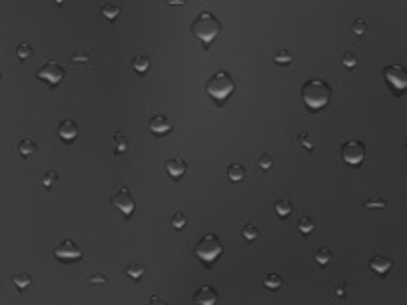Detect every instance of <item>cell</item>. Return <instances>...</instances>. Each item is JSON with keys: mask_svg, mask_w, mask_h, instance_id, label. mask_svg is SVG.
I'll use <instances>...</instances> for the list:
<instances>
[{"mask_svg": "<svg viewBox=\"0 0 407 305\" xmlns=\"http://www.w3.org/2000/svg\"><path fill=\"white\" fill-rule=\"evenodd\" d=\"M302 100L311 110L324 108L331 100V86L326 80H319V78L305 80L302 86Z\"/></svg>", "mask_w": 407, "mask_h": 305, "instance_id": "1", "label": "cell"}, {"mask_svg": "<svg viewBox=\"0 0 407 305\" xmlns=\"http://www.w3.org/2000/svg\"><path fill=\"white\" fill-rule=\"evenodd\" d=\"M190 30H192V34L204 42V44H210L220 32H222V22L220 18L214 14V12H200L192 24H190Z\"/></svg>", "mask_w": 407, "mask_h": 305, "instance_id": "2", "label": "cell"}, {"mask_svg": "<svg viewBox=\"0 0 407 305\" xmlns=\"http://www.w3.org/2000/svg\"><path fill=\"white\" fill-rule=\"evenodd\" d=\"M236 90V82L226 70L216 72L214 76H210V80L206 82V92L216 100V102H224L226 98L231 96V92Z\"/></svg>", "mask_w": 407, "mask_h": 305, "instance_id": "3", "label": "cell"}, {"mask_svg": "<svg viewBox=\"0 0 407 305\" xmlns=\"http://www.w3.org/2000/svg\"><path fill=\"white\" fill-rule=\"evenodd\" d=\"M194 252H196V257H198V259H202L204 263H208V265H210V263H214V261L222 255V252H224V243L220 241L218 235L206 233V235H204V237L196 243Z\"/></svg>", "mask_w": 407, "mask_h": 305, "instance_id": "4", "label": "cell"}, {"mask_svg": "<svg viewBox=\"0 0 407 305\" xmlns=\"http://www.w3.org/2000/svg\"><path fill=\"white\" fill-rule=\"evenodd\" d=\"M383 76L385 82L391 86V90L395 94H401L407 90V68L401 64H389L383 68Z\"/></svg>", "mask_w": 407, "mask_h": 305, "instance_id": "5", "label": "cell"}, {"mask_svg": "<svg viewBox=\"0 0 407 305\" xmlns=\"http://www.w3.org/2000/svg\"><path fill=\"white\" fill-rule=\"evenodd\" d=\"M341 158L345 164L350 166H357L363 162L365 158V146L359 140H347L341 144Z\"/></svg>", "mask_w": 407, "mask_h": 305, "instance_id": "6", "label": "cell"}, {"mask_svg": "<svg viewBox=\"0 0 407 305\" xmlns=\"http://www.w3.org/2000/svg\"><path fill=\"white\" fill-rule=\"evenodd\" d=\"M64 68L58 64V62H46L38 72H36V78L42 80V82H48L50 86H58L62 80H64Z\"/></svg>", "mask_w": 407, "mask_h": 305, "instance_id": "7", "label": "cell"}, {"mask_svg": "<svg viewBox=\"0 0 407 305\" xmlns=\"http://www.w3.org/2000/svg\"><path fill=\"white\" fill-rule=\"evenodd\" d=\"M54 257L60 259V261H76V259H82L84 257V252L78 248V243L72 241V239H64L60 246L54 250Z\"/></svg>", "mask_w": 407, "mask_h": 305, "instance_id": "8", "label": "cell"}, {"mask_svg": "<svg viewBox=\"0 0 407 305\" xmlns=\"http://www.w3.org/2000/svg\"><path fill=\"white\" fill-rule=\"evenodd\" d=\"M112 203L118 207L124 216L128 218V216H132V211H134V207H136V202H134V196H132V192L128 190V188H120L118 192L114 194V198H112Z\"/></svg>", "mask_w": 407, "mask_h": 305, "instance_id": "9", "label": "cell"}, {"mask_svg": "<svg viewBox=\"0 0 407 305\" xmlns=\"http://www.w3.org/2000/svg\"><path fill=\"white\" fill-rule=\"evenodd\" d=\"M220 299V293L212 287V285H202L198 287V291L194 293V301L198 305H216Z\"/></svg>", "mask_w": 407, "mask_h": 305, "instance_id": "10", "label": "cell"}, {"mask_svg": "<svg viewBox=\"0 0 407 305\" xmlns=\"http://www.w3.org/2000/svg\"><path fill=\"white\" fill-rule=\"evenodd\" d=\"M148 128H150L152 134H158L160 136V134H168L172 130V124H170V120L164 114H156V116L150 118Z\"/></svg>", "mask_w": 407, "mask_h": 305, "instance_id": "11", "label": "cell"}, {"mask_svg": "<svg viewBox=\"0 0 407 305\" xmlns=\"http://www.w3.org/2000/svg\"><path fill=\"white\" fill-rule=\"evenodd\" d=\"M391 267H393L391 259H389L387 255H383V254L373 255V257L369 259V269H371L373 273H380V276H385V273H387Z\"/></svg>", "mask_w": 407, "mask_h": 305, "instance_id": "12", "label": "cell"}, {"mask_svg": "<svg viewBox=\"0 0 407 305\" xmlns=\"http://www.w3.org/2000/svg\"><path fill=\"white\" fill-rule=\"evenodd\" d=\"M58 136H60L64 142L76 140V136H78V124H76L74 120H64V122H60V126H58Z\"/></svg>", "mask_w": 407, "mask_h": 305, "instance_id": "13", "label": "cell"}, {"mask_svg": "<svg viewBox=\"0 0 407 305\" xmlns=\"http://www.w3.org/2000/svg\"><path fill=\"white\" fill-rule=\"evenodd\" d=\"M186 170H188V164H186L182 158H172V160L166 162V172H168V176L174 178V179L182 178V176L186 174Z\"/></svg>", "mask_w": 407, "mask_h": 305, "instance_id": "14", "label": "cell"}, {"mask_svg": "<svg viewBox=\"0 0 407 305\" xmlns=\"http://www.w3.org/2000/svg\"><path fill=\"white\" fill-rule=\"evenodd\" d=\"M36 142L32 140V138H22L20 140V144H18V152H20V156L22 158H30V156H34L36 154Z\"/></svg>", "mask_w": 407, "mask_h": 305, "instance_id": "15", "label": "cell"}, {"mask_svg": "<svg viewBox=\"0 0 407 305\" xmlns=\"http://www.w3.org/2000/svg\"><path fill=\"white\" fill-rule=\"evenodd\" d=\"M12 283H14L20 291H24L26 287H30V285H32V276H30V273H26V271L14 273V276H12Z\"/></svg>", "mask_w": 407, "mask_h": 305, "instance_id": "16", "label": "cell"}, {"mask_svg": "<svg viewBox=\"0 0 407 305\" xmlns=\"http://www.w3.org/2000/svg\"><path fill=\"white\" fill-rule=\"evenodd\" d=\"M246 178V168L242 166V164H229V168H228V179L229 181H242Z\"/></svg>", "mask_w": 407, "mask_h": 305, "instance_id": "17", "label": "cell"}, {"mask_svg": "<svg viewBox=\"0 0 407 305\" xmlns=\"http://www.w3.org/2000/svg\"><path fill=\"white\" fill-rule=\"evenodd\" d=\"M274 209H276V213L280 218H287L289 213H292L294 205H292V202H289V200H278V202H274Z\"/></svg>", "mask_w": 407, "mask_h": 305, "instance_id": "18", "label": "cell"}, {"mask_svg": "<svg viewBox=\"0 0 407 305\" xmlns=\"http://www.w3.org/2000/svg\"><path fill=\"white\" fill-rule=\"evenodd\" d=\"M132 68H134L138 74L148 72V68H150V58H148V56H144V54L136 56V58L132 60Z\"/></svg>", "mask_w": 407, "mask_h": 305, "instance_id": "19", "label": "cell"}, {"mask_svg": "<svg viewBox=\"0 0 407 305\" xmlns=\"http://www.w3.org/2000/svg\"><path fill=\"white\" fill-rule=\"evenodd\" d=\"M283 285V278L280 273H268L266 280H264V287L266 289H280Z\"/></svg>", "mask_w": 407, "mask_h": 305, "instance_id": "20", "label": "cell"}, {"mask_svg": "<svg viewBox=\"0 0 407 305\" xmlns=\"http://www.w3.org/2000/svg\"><path fill=\"white\" fill-rule=\"evenodd\" d=\"M120 12H122V8H120L118 4H114V2H106V4L102 6V16H104V18H108V20L118 18V16H120Z\"/></svg>", "mask_w": 407, "mask_h": 305, "instance_id": "21", "label": "cell"}, {"mask_svg": "<svg viewBox=\"0 0 407 305\" xmlns=\"http://www.w3.org/2000/svg\"><path fill=\"white\" fill-rule=\"evenodd\" d=\"M298 228H300V231H302L304 235H309V233L315 229V222H313L309 216H302V218L298 220Z\"/></svg>", "mask_w": 407, "mask_h": 305, "instance_id": "22", "label": "cell"}, {"mask_svg": "<svg viewBox=\"0 0 407 305\" xmlns=\"http://www.w3.org/2000/svg\"><path fill=\"white\" fill-rule=\"evenodd\" d=\"M112 146H114V152H116V154H122V152L128 150V142H126V138H124L122 134H114V136H112Z\"/></svg>", "mask_w": 407, "mask_h": 305, "instance_id": "23", "label": "cell"}, {"mask_svg": "<svg viewBox=\"0 0 407 305\" xmlns=\"http://www.w3.org/2000/svg\"><path fill=\"white\" fill-rule=\"evenodd\" d=\"M144 265H140V263H130L128 267H126V276L128 278H132V280H140L142 276H144Z\"/></svg>", "mask_w": 407, "mask_h": 305, "instance_id": "24", "label": "cell"}, {"mask_svg": "<svg viewBox=\"0 0 407 305\" xmlns=\"http://www.w3.org/2000/svg\"><path fill=\"white\" fill-rule=\"evenodd\" d=\"M32 54H34V48H32L30 44L22 42V44H18V46H16V56H18L20 60H28Z\"/></svg>", "mask_w": 407, "mask_h": 305, "instance_id": "25", "label": "cell"}, {"mask_svg": "<svg viewBox=\"0 0 407 305\" xmlns=\"http://www.w3.org/2000/svg\"><path fill=\"white\" fill-rule=\"evenodd\" d=\"M315 261H317L319 265H328V263L331 261V252H330L328 248L317 250V252H315Z\"/></svg>", "mask_w": 407, "mask_h": 305, "instance_id": "26", "label": "cell"}, {"mask_svg": "<svg viewBox=\"0 0 407 305\" xmlns=\"http://www.w3.org/2000/svg\"><path fill=\"white\" fill-rule=\"evenodd\" d=\"M186 224H188V220H186V216H184V211H174V213H172V228L182 229Z\"/></svg>", "mask_w": 407, "mask_h": 305, "instance_id": "27", "label": "cell"}, {"mask_svg": "<svg viewBox=\"0 0 407 305\" xmlns=\"http://www.w3.org/2000/svg\"><path fill=\"white\" fill-rule=\"evenodd\" d=\"M242 235H244V239H246V241H254V239H257L259 231H257V228H255L254 224H246V226H244Z\"/></svg>", "mask_w": 407, "mask_h": 305, "instance_id": "28", "label": "cell"}, {"mask_svg": "<svg viewBox=\"0 0 407 305\" xmlns=\"http://www.w3.org/2000/svg\"><path fill=\"white\" fill-rule=\"evenodd\" d=\"M274 62H276V64H281V66H285V64H289V62H292V54H289L287 50H281V52H278V54L274 56Z\"/></svg>", "mask_w": 407, "mask_h": 305, "instance_id": "29", "label": "cell"}, {"mask_svg": "<svg viewBox=\"0 0 407 305\" xmlns=\"http://www.w3.org/2000/svg\"><path fill=\"white\" fill-rule=\"evenodd\" d=\"M56 181H58V174L52 170V172H48V174L42 178V186H44L46 190H50V188L56 184Z\"/></svg>", "mask_w": 407, "mask_h": 305, "instance_id": "30", "label": "cell"}, {"mask_svg": "<svg viewBox=\"0 0 407 305\" xmlns=\"http://www.w3.org/2000/svg\"><path fill=\"white\" fill-rule=\"evenodd\" d=\"M352 28H354V32H356L357 36H361V34H365V30H367V22H365L363 18H357V20H354Z\"/></svg>", "mask_w": 407, "mask_h": 305, "instance_id": "31", "label": "cell"}, {"mask_svg": "<svg viewBox=\"0 0 407 305\" xmlns=\"http://www.w3.org/2000/svg\"><path fill=\"white\" fill-rule=\"evenodd\" d=\"M341 62H343V66H347V68H356V64H357V58H356V54H354V52H345Z\"/></svg>", "mask_w": 407, "mask_h": 305, "instance_id": "32", "label": "cell"}, {"mask_svg": "<svg viewBox=\"0 0 407 305\" xmlns=\"http://www.w3.org/2000/svg\"><path fill=\"white\" fill-rule=\"evenodd\" d=\"M363 205H365V207H385L387 203H385V200H382V198H371V200H365Z\"/></svg>", "mask_w": 407, "mask_h": 305, "instance_id": "33", "label": "cell"}, {"mask_svg": "<svg viewBox=\"0 0 407 305\" xmlns=\"http://www.w3.org/2000/svg\"><path fill=\"white\" fill-rule=\"evenodd\" d=\"M298 140H300V144H302L305 150H313V142H311V138H309L307 132H302V134L298 136Z\"/></svg>", "mask_w": 407, "mask_h": 305, "instance_id": "34", "label": "cell"}, {"mask_svg": "<svg viewBox=\"0 0 407 305\" xmlns=\"http://www.w3.org/2000/svg\"><path fill=\"white\" fill-rule=\"evenodd\" d=\"M88 60H90V54H88V52H74V54H72V62L84 64V62H88Z\"/></svg>", "mask_w": 407, "mask_h": 305, "instance_id": "35", "label": "cell"}, {"mask_svg": "<svg viewBox=\"0 0 407 305\" xmlns=\"http://www.w3.org/2000/svg\"><path fill=\"white\" fill-rule=\"evenodd\" d=\"M88 283L102 285V283H108V278L104 276V273H96V276H90V278H88Z\"/></svg>", "mask_w": 407, "mask_h": 305, "instance_id": "36", "label": "cell"}, {"mask_svg": "<svg viewBox=\"0 0 407 305\" xmlns=\"http://www.w3.org/2000/svg\"><path fill=\"white\" fill-rule=\"evenodd\" d=\"M257 164H259V168H261V170H270L274 162H272V158H270L268 154H264V156L259 158V162H257Z\"/></svg>", "mask_w": 407, "mask_h": 305, "instance_id": "37", "label": "cell"}, {"mask_svg": "<svg viewBox=\"0 0 407 305\" xmlns=\"http://www.w3.org/2000/svg\"><path fill=\"white\" fill-rule=\"evenodd\" d=\"M150 305H170V303L164 301V299L158 297V295H152V297H150Z\"/></svg>", "mask_w": 407, "mask_h": 305, "instance_id": "38", "label": "cell"}, {"mask_svg": "<svg viewBox=\"0 0 407 305\" xmlns=\"http://www.w3.org/2000/svg\"><path fill=\"white\" fill-rule=\"evenodd\" d=\"M343 293H345V283H343V281H339V285H337V289H335V295H337V297H341Z\"/></svg>", "mask_w": 407, "mask_h": 305, "instance_id": "39", "label": "cell"}, {"mask_svg": "<svg viewBox=\"0 0 407 305\" xmlns=\"http://www.w3.org/2000/svg\"><path fill=\"white\" fill-rule=\"evenodd\" d=\"M405 156H407V144H405Z\"/></svg>", "mask_w": 407, "mask_h": 305, "instance_id": "40", "label": "cell"}, {"mask_svg": "<svg viewBox=\"0 0 407 305\" xmlns=\"http://www.w3.org/2000/svg\"><path fill=\"white\" fill-rule=\"evenodd\" d=\"M0 78H2V76H0Z\"/></svg>", "mask_w": 407, "mask_h": 305, "instance_id": "41", "label": "cell"}]
</instances>
